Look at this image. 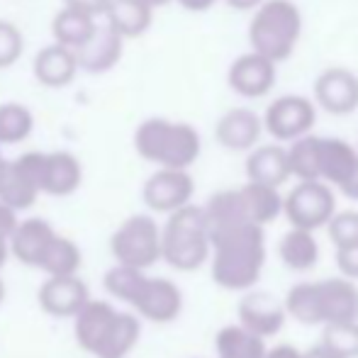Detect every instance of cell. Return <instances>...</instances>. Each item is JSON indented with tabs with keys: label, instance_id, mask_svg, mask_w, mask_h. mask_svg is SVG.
Listing matches in <instances>:
<instances>
[{
	"label": "cell",
	"instance_id": "1",
	"mask_svg": "<svg viewBox=\"0 0 358 358\" xmlns=\"http://www.w3.org/2000/svg\"><path fill=\"white\" fill-rule=\"evenodd\" d=\"M210 264L215 283L224 290H249L266 266L264 227L234 224L210 234Z\"/></svg>",
	"mask_w": 358,
	"mask_h": 358
},
{
	"label": "cell",
	"instance_id": "2",
	"mask_svg": "<svg viewBox=\"0 0 358 358\" xmlns=\"http://www.w3.org/2000/svg\"><path fill=\"white\" fill-rule=\"evenodd\" d=\"M105 290L127 302L139 317L154 324H169L183 312V292L169 278H154L144 271L113 266L105 273Z\"/></svg>",
	"mask_w": 358,
	"mask_h": 358
},
{
	"label": "cell",
	"instance_id": "3",
	"mask_svg": "<svg viewBox=\"0 0 358 358\" xmlns=\"http://www.w3.org/2000/svg\"><path fill=\"white\" fill-rule=\"evenodd\" d=\"M287 317L300 324H339L358 322V285L346 278L297 283L285 295Z\"/></svg>",
	"mask_w": 358,
	"mask_h": 358
},
{
	"label": "cell",
	"instance_id": "4",
	"mask_svg": "<svg viewBox=\"0 0 358 358\" xmlns=\"http://www.w3.org/2000/svg\"><path fill=\"white\" fill-rule=\"evenodd\" d=\"M200 134L188 122L149 117L134 132V149L159 169L188 171L200 156Z\"/></svg>",
	"mask_w": 358,
	"mask_h": 358
},
{
	"label": "cell",
	"instance_id": "5",
	"mask_svg": "<svg viewBox=\"0 0 358 358\" xmlns=\"http://www.w3.org/2000/svg\"><path fill=\"white\" fill-rule=\"evenodd\" d=\"M210 229L203 208L185 205L178 213L169 215V222L161 229V259L176 271L203 268L210 261Z\"/></svg>",
	"mask_w": 358,
	"mask_h": 358
},
{
	"label": "cell",
	"instance_id": "6",
	"mask_svg": "<svg viewBox=\"0 0 358 358\" xmlns=\"http://www.w3.org/2000/svg\"><path fill=\"white\" fill-rule=\"evenodd\" d=\"M302 34V15L292 0H266L256 8L249 24V39L256 54L268 62H285L295 52Z\"/></svg>",
	"mask_w": 358,
	"mask_h": 358
},
{
	"label": "cell",
	"instance_id": "7",
	"mask_svg": "<svg viewBox=\"0 0 358 358\" xmlns=\"http://www.w3.org/2000/svg\"><path fill=\"white\" fill-rule=\"evenodd\" d=\"M115 266L146 271L161 261V227L149 215H132L110 236Z\"/></svg>",
	"mask_w": 358,
	"mask_h": 358
},
{
	"label": "cell",
	"instance_id": "8",
	"mask_svg": "<svg viewBox=\"0 0 358 358\" xmlns=\"http://www.w3.org/2000/svg\"><path fill=\"white\" fill-rule=\"evenodd\" d=\"M283 213L292 229L315 231L327 227V222L336 213L334 193L322 180H300L283 198Z\"/></svg>",
	"mask_w": 358,
	"mask_h": 358
},
{
	"label": "cell",
	"instance_id": "9",
	"mask_svg": "<svg viewBox=\"0 0 358 358\" xmlns=\"http://www.w3.org/2000/svg\"><path fill=\"white\" fill-rule=\"evenodd\" d=\"M42 151H27L13 161H5L0 173V205L13 213L27 210L42 195Z\"/></svg>",
	"mask_w": 358,
	"mask_h": 358
},
{
	"label": "cell",
	"instance_id": "10",
	"mask_svg": "<svg viewBox=\"0 0 358 358\" xmlns=\"http://www.w3.org/2000/svg\"><path fill=\"white\" fill-rule=\"evenodd\" d=\"M315 105L307 100L305 95H280L266 110V117L261 120L266 132L275 137L278 142H295V139L305 137L312 127H315Z\"/></svg>",
	"mask_w": 358,
	"mask_h": 358
},
{
	"label": "cell",
	"instance_id": "11",
	"mask_svg": "<svg viewBox=\"0 0 358 358\" xmlns=\"http://www.w3.org/2000/svg\"><path fill=\"white\" fill-rule=\"evenodd\" d=\"M195 193L193 176L188 171H176V169H159L151 173L144 183L142 198L146 208L154 213L173 215L180 208L190 205Z\"/></svg>",
	"mask_w": 358,
	"mask_h": 358
},
{
	"label": "cell",
	"instance_id": "12",
	"mask_svg": "<svg viewBox=\"0 0 358 358\" xmlns=\"http://www.w3.org/2000/svg\"><path fill=\"white\" fill-rule=\"evenodd\" d=\"M287 320L285 305L271 292H249L239 302V327L259 339L275 336Z\"/></svg>",
	"mask_w": 358,
	"mask_h": 358
},
{
	"label": "cell",
	"instance_id": "13",
	"mask_svg": "<svg viewBox=\"0 0 358 358\" xmlns=\"http://www.w3.org/2000/svg\"><path fill=\"white\" fill-rule=\"evenodd\" d=\"M315 98L329 115H351L358 108V76L349 69H324L315 80Z\"/></svg>",
	"mask_w": 358,
	"mask_h": 358
},
{
	"label": "cell",
	"instance_id": "14",
	"mask_svg": "<svg viewBox=\"0 0 358 358\" xmlns=\"http://www.w3.org/2000/svg\"><path fill=\"white\" fill-rule=\"evenodd\" d=\"M90 302V290L78 275H64V278H47L39 287V307L49 317H73Z\"/></svg>",
	"mask_w": 358,
	"mask_h": 358
},
{
	"label": "cell",
	"instance_id": "15",
	"mask_svg": "<svg viewBox=\"0 0 358 358\" xmlns=\"http://www.w3.org/2000/svg\"><path fill=\"white\" fill-rule=\"evenodd\" d=\"M229 85L244 98H261L266 95L275 83V64L268 62L261 54H241L231 62L229 66Z\"/></svg>",
	"mask_w": 358,
	"mask_h": 358
},
{
	"label": "cell",
	"instance_id": "16",
	"mask_svg": "<svg viewBox=\"0 0 358 358\" xmlns=\"http://www.w3.org/2000/svg\"><path fill=\"white\" fill-rule=\"evenodd\" d=\"M57 236L54 227L49 224L42 217H29V220L17 222L13 231V239H10V254L24 266H32L39 268L44 254H47L49 244Z\"/></svg>",
	"mask_w": 358,
	"mask_h": 358
},
{
	"label": "cell",
	"instance_id": "17",
	"mask_svg": "<svg viewBox=\"0 0 358 358\" xmlns=\"http://www.w3.org/2000/svg\"><path fill=\"white\" fill-rule=\"evenodd\" d=\"M122 49L124 39L105 22L95 27V32L90 34V39L83 47L76 49V62H78V69H83V71L103 73L122 59Z\"/></svg>",
	"mask_w": 358,
	"mask_h": 358
},
{
	"label": "cell",
	"instance_id": "18",
	"mask_svg": "<svg viewBox=\"0 0 358 358\" xmlns=\"http://www.w3.org/2000/svg\"><path fill=\"white\" fill-rule=\"evenodd\" d=\"M117 310L105 300H90L78 315L73 317V334L76 344L85 351V354L95 356L98 349L103 346L105 336H108L110 327H113Z\"/></svg>",
	"mask_w": 358,
	"mask_h": 358
},
{
	"label": "cell",
	"instance_id": "19",
	"mask_svg": "<svg viewBox=\"0 0 358 358\" xmlns=\"http://www.w3.org/2000/svg\"><path fill=\"white\" fill-rule=\"evenodd\" d=\"M264 132V122L254 110L234 108L224 113L217 120L215 137L224 149L229 151H249L254 149L256 142L261 139Z\"/></svg>",
	"mask_w": 358,
	"mask_h": 358
},
{
	"label": "cell",
	"instance_id": "20",
	"mask_svg": "<svg viewBox=\"0 0 358 358\" xmlns=\"http://www.w3.org/2000/svg\"><path fill=\"white\" fill-rule=\"evenodd\" d=\"M83 183V166L71 151H47L42 161V193L66 198Z\"/></svg>",
	"mask_w": 358,
	"mask_h": 358
},
{
	"label": "cell",
	"instance_id": "21",
	"mask_svg": "<svg viewBox=\"0 0 358 358\" xmlns=\"http://www.w3.org/2000/svg\"><path fill=\"white\" fill-rule=\"evenodd\" d=\"M34 76L39 83L49 85V88H62L69 85L78 73V62H76V52L62 44H49V47L39 49L34 54Z\"/></svg>",
	"mask_w": 358,
	"mask_h": 358
},
{
	"label": "cell",
	"instance_id": "22",
	"mask_svg": "<svg viewBox=\"0 0 358 358\" xmlns=\"http://www.w3.org/2000/svg\"><path fill=\"white\" fill-rule=\"evenodd\" d=\"M246 176L249 183L268 185L278 190L290 178V166H287V149L278 144L259 146L246 159Z\"/></svg>",
	"mask_w": 358,
	"mask_h": 358
},
{
	"label": "cell",
	"instance_id": "23",
	"mask_svg": "<svg viewBox=\"0 0 358 358\" xmlns=\"http://www.w3.org/2000/svg\"><path fill=\"white\" fill-rule=\"evenodd\" d=\"M105 22L115 29L122 39L142 37L146 29L151 27L154 20V8L144 0H108L105 8Z\"/></svg>",
	"mask_w": 358,
	"mask_h": 358
},
{
	"label": "cell",
	"instance_id": "24",
	"mask_svg": "<svg viewBox=\"0 0 358 358\" xmlns=\"http://www.w3.org/2000/svg\"><path fill=\"white\" fill-rule=\"evenodd\" d=\"M358 164V151L341 139H322L320 142V180L339 188Z\"/></svg>",
	"mask_w": 358,
	"mask_h": 358
},
{
	"label": "cell",
	"instance_id": "25",
	"mask_svg": "<svg viewBox=\"0 0 358 358\" xmlns=\"http://www.w3.org/2000/svg\"><path fill=\"white\" fill-rule=\"evenodd\" d=\"M95 27H98V22H95L93 15H85L80 10H71V8H62L52 20L54 42L62 44V47L73 49V52L88 42L90 34L95 32Z\"/></svg>",
	"mask_w": 358,
	"mask_h": 358
},
{
	"label": "cell",
	"instance_id": "26",
	"mask_svg": "<svg viewBox=\"0 0 358 358\" xmlns=\"http://www.w3.org/2000/svg\"><path fill=\"white\" fill-rule=\"evenodd\" d=\"M278 254H280L283 266L302 273V271H310L317 266V261H320V244H317L312 231L290 229L287 234H283V239H280Z\"/></svg>",
	"mask_w": 358,
	"mask_h": 358
},
{
	"label": "cell",
	"instance_id": "27",
	"mask_svg": "<svg viewBox=\"0 0 358 358\" xmlns=\"http://www.w3.org/2000/svg\"><path fill=\"white\" fill-rule=\"evenodd\" d=\"M241 200H244L246 215H249L251 224L266 227L273 220H278V215L283 213V195L275 188L259 183H246L239 188Z\"/></svg>",
	"mask_w": 358,
	"mask_h": 358
},
{
	"label": "cell",
	"instance_id": "28",
	"mask_svg": "<svg viewBox=\"0 0 358 358\" xmlns=\"http://www.w3.org/2000/svg\"><path fill=\"white\" fill-rule=\"evenodd\" d=\"M142 336V322L132 312H117L103 346L98 349L95 358H124L137 346Z\"/></svg>",
	"mask_w": 358,
	"mask_h": 358
},
{
	"label": "cell",
	"instance_id": "29",
	"mask_svg": "<svg viewBox=\"0 0 358 358\" xmlns=\"http://www.w3.org/2000/svg\"><path fill=\"white\" fill-rule=\"evenodd\" d=\"M83 266V254L69 236L57 234L49 244L47 254H44L39 268L49 275V278H64V275H78V268Z\"/></svg>",
	"mask_w": 358,
	"mask_h": 358
},
{
	"label": "cell",
	"instance_id": "30",
	"mask_svg": "<svg viewBox=\"0 0 358 358\" xmlns=\"http://www.w3.org/2000/svg\"><path fill=\"white\" fill-rule=\"evenodd\" d=\"M215 346L220 358H266V341L249 334L239 324L220 329Z\"/></svg>",
	"mask_w": 358,
	"mask_h": 358
},
{
	"label": "cell",
	"instance_id": "31",
	"mask_svg": "<svg viewBox=\"0 0 358 358\" xmlns=\"http://www.w3.org/2000/svg\"><path fill=\"white\" fill-rule=\"evenodd\" d=\"M320 142L322 137H315V134H305L292 142L287 149L290 176L300 180H320Z\"/></svg>",
	"mask_w": 358,
	"mask_h": 358
},
{
	"label": "cell",
	"instance_id": "32",
	"mask_svg": "<svg viewBox=\"0 0 358 358\" xmlns=\"http://www.w3.org/2000/svg\"><path fill=\"white\" fill-rule=\"evenodd\" d=\"M34 127V115L22 103L0 105V144H20L29 137Z\"/></svg>",
	"mask_w": 358,
	"mask_h": 358
},
{
	"label": "cell",
	"instance_id": "33",
	"mask_svg": "<svg viewBox=\"0 0 358 358\" xmlns=\"http://www.w3.org/2000/svg\"><path fill=\"white\" fill-rule=\"evenodd\" d=\"M322 346L339 358H358V322L327 324L322 331Z\"/></svg>",
	"mask_w": 358,
	"mask_h": 358
},
{
	"label": "cell",
	"instance_id": "34",
	"mask_svg": "<svg viewBox=\"0 0 358 358\" xmlns=\"http://www.w3.org/2000/svg\"><path fill=\"white\" fill-rule=\"evenodd\" d=\"M327 231H329V239L336 246V251L358 246V213L356 210L334 213V217L327 222Z\"/></svg>",
	"mask_w": 358,
	"mask_h": 358
},
{
	"label": "cell",
	"instance_id": "35",
	"mask_svg": "<svg viewBox=\"0 0 358 358\" xmlns=\"http://www.w3.org/2000/svg\"><path fill=\"white\" fill-rule=\"evenodd\" d=\"M24 37L22 29L10 20H0V69H8L22 57Z\"/></svg>",
	"mask_w": 358,
	"mask_h": 358
},
{
	"label": "cell",
	"instance_id": "36",
	"mask_svg": "<svg viewBox=\"0 0 358 358\" xmlns=\"http://www.w3.org/2000/svg\"><path fill=\"white\" fill-rule=\"evenodd\" d=\"M17 213H13L10 208L0 205V268L8 264L10 256V239H13V231L17 227Z\"/></svg>",
	"mask_w": 358,
	"mask_h": 358
},
{
	"label": "cell",
	"instance_id": "37",
	"mask_svg": "<svg viewBox=\"0 0 358 358\" xmlns=\"http://www.w3.org/2000/svg\"><path fill=\"white\" fill-rule=\"evenodd\" d=\"M336 266H339L341 275L346 280H358V246H351V249H339L336 251Z\"/></svg>",
	"mask_w": 358,
	"mask_h": 358
},
{
	"label": "cell",
	"instance_id": "38",
	"mask_svg": "<svg viewBox=\"0 0 358 358\" xmlns=\"http://www.w3.org/2000/svg\"><path fill=\"white\" fill-rule=\"evenodd\" d=\"M64 8L71 10H80L85 15H103L105 8H108V0H64Z\"/></svg>",
	"mask_w": 358,
	"mask_h": 358
},
{
	"label": "cell",
	"instance_id": "39",
	"mask_svg": "<svg viewBox=\"0 0 358 358\" xmlns=\"http://www.w3.org/2000/svg\"><path fill=\"white\" fill-rule=\"evenodd\" d=\"M339 190L346 195V198L358 200V164L354 166V171L349 173V178H346L344 183L339 185Z\"/></svg>",
	"mask_w": 358,
	"mask_h": 358
},
{
	"label": "cell",
	"instance_id": "40",
	"mask_svg": "<svg viewBox=\"0 0 358 358\" xmlns=\"http://www.w3.org/2000/svg\"><path fill=\"white\" fill-rule=\"evenodd\" d=\"M266 358H302V351H297L295 346L290 344H280L275 349L266 351Z\"/></svg>",
	"mask_w": 358,
	"mask_h": 358
},
{
	"label": "cell",
	"instance_id": "41",
	"mask_svg": "<svg viewBox=\"0 0 358 358\" xmlns=\"http://www.w3.org/2000/svg\"><path fill=\"white\" fill-rule=\"evenodd\" d=\"M185 10H193V13H203V10H210L217 0H178Z\"/></svg>",
	"mask_w": 358,
	"mask_h": 358
},
{
	"label": "cell",
	"instance_id": "42",
	"mask_svg": "<svg viewBox=\"0 0 358 358\" xmlns=\"http://www.w3.org/2000/svg\"><path fill=\"white\" fill-rule=\"evenodd\" d=\"M261 3H264V0H227V5H231L234 10H254V8H259Z\"/></svg>",
	"mask_w": 358,
	"mask_h": 358
},
{
	"label": "cell",
	"instance_id": "43",
	"mask_svg": "<svg viewBox=\"0 0 358 358\" xmlns=\"http://www.w3.org/2000/svg\"><path fill=\"white\" fill-rule=\"evenodd\" d=\"M302 358H339L336 354H331V351H327L324 346H315V349H310L307 354H302Z\"/></svg>",
	"mask_w": 358,
	"mask_h": 358
},
{
	"label": "cell",
	"instance_id": "44",
	"mask_svg": "<svg viewBox=\"0 0 358 358\" xmlns=\"http://www.w3.org/2000/svg\"><path fill=\"white\" fill-rule=\"evenodd\" d=\"M146 5H149V8H164V5H169L171 0H144Z\"/></svg>",
	"mask_w": 358,
	"mask_h": 358
},
{
	"label": "cell",
	"instance_id": "45",
	"mask_svg": "<svg viewBox=\"0 0 358 358\" xmlns=\"http://www.w3.org/2000/svg\"><path fill=\"white\" fill-rule=\"evenodd\" d=\"M3 300H5V283H3V278H0V305H3Z\"/></svg>",
	"mask_w": 358,
	"mask_h": 358
},
{
	"label": "cell",
	"instance_id": "46",
	"mask_svg": "<svg viewBox=\"0 0 358 358\" xmlns=\"http://www.w3.org/2000/svg\"><path fill=\"white\" fill-rule=\"evenodd\" d=\"M3 169H5V159H3V154H0V173H3Z\"/></svg>",
	"mask_w": 358,
	"mask_h": 358
}]
</instances>
